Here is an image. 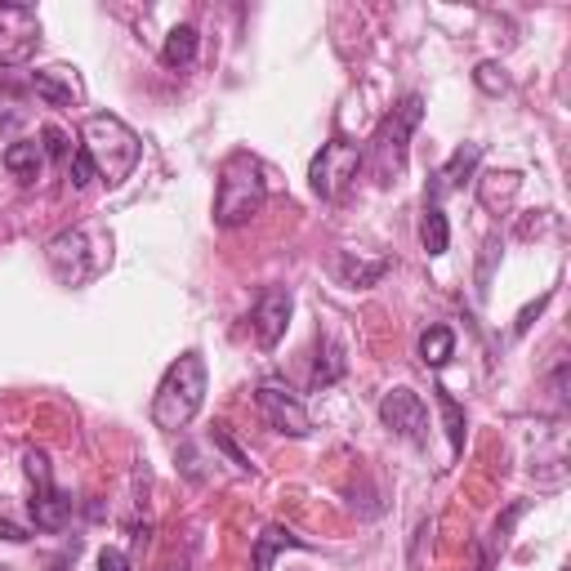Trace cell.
Returning a JSON list of instances; mask_svg holds the SVG:
<instances>
[{"instance_id": "cell-12", "label": "cell", "mask_w": 571, "mask_h": 571, "mask_svg": "<svg viewBox=\"0 0 571 571\" xmlns=\"http://www.w3.org/2000/svg\"><path fill=\"white\" fill-rule=\"evenodd\" d=\"M32 94L49 108H71L81 99V86H77V71L71 67H45V71H32Z\"/></svg>"}, {"instance_id": "cell-22", "label": "cell", "mask_w": 571, "mask_h": 571, "mask_svg": "<svg viewBox=\"0 0 571 571\" xmlns=\"http://www.w3.org/2000/svg\"><path fill=\"white\" fill-rule=\"evenodd\" d=\"M210 438H214V447H220V451H224V456H228V460H233V464H237L242 473L250 469V456H246V451H242V447L233 443V434H228L224 424H214V428H210Z\"/></svg>"}, {"instance_id": "cell-24", "label": "cell", "mask_w": 571, "mask_h": 571, "mask_svg": "<svg viewBox=\"0 0 571 571\" xmlns=\"http://www.w3.org/2000/svg\"><path fill=\"white\" fill-rule=\"evenodd\" d=\"M41 138H45V153H49V157L71 161V143H67V134H63L58 125H45V130H41Z\"/></svg>"}, {"instance_id": "cell-9", "label": "cell", "mask_w": 571, "mask_h": 571, "mask_svg": "<svg viewBox=\"0 0 571 571\" xmlns=\"http://www.w3.org/2000/svg\"><path fill=\"white\" fill-rule=\"evenodd\" d=\"M380 419L393 428L398 438H406V443H424L428 411H424L419 393H411V389H393V393L380 402Z\"/></svg>"}, {"instance_id": "cell-19", "label": "cell", "mask_w": 571, "mask_h": 571, "mask_svg": "<svg viewBox=\"0 0 571 571\" xmlns=\"http://www.w3.org/2000/svg\"><path fill=\"white\" fill-rule=\"evenodd\" d=\"M451 352H456L451 326H428V331L419 335V362H424V367H447Z\"/></svg>"}, {"instance_id": "cell-5", "label": "cell", "mask_w": 571, "mask_h": 571, "mask_svg": "<svg viewBox=\"0 0 571 571\" xmlns=\"http://www.w3.org/2000/svg\"><path fill=\"white\" fill-rule=\"evenodd\" d=\"M357 170H362V148H357L352 138L335 134L331 143H322V153L313 157V170H309V183L322 201H335L344 197V188L357 179Z\"/></svg>"}, {"instance_id": "cell-8", "label": "cell", "mask_w": 571, "mask_h": 571, "mask_svg": "<svg viewBox=\"0 0 571 571\" xmlns=\"http://www.w3.org/2000/svg\"><path fill=\"white\" fill-rule=\"evenodd\" d=\"M264 419L277 428V434H291V438H309L313 434V419L304 411V402L291 393V389H281V384H259L255 393Z\"/></svg>"}, {"instance_id": "cell-4", "label": "cell", "mask_w": 571, "mask_h": 571, "mask_svg": "<svg viewBox=\"0 0 571 571\" xmlns=\"http://www.w3.org/2000/svg\"><path fill=\"white\" fill-rule=\"evenodd\" d=\"M419 116H424L419 94H406V99L384 116V125H380V134H376V148H371L376 175H380L384 183L402 175V166H406V138H411V130L419 125Z\"/></svg>"}, {"instance_id": "cell-1", "label": "cell", "mask_w": 571, "mask_h": 571, "mask_svg": "<svg viewBox=\"0 0 571 571\" xmlns=\"http://www.w3.org/2000/svg\"><path fill=\"white\" fill-rule=\"evenodd\" d=\"M81 148H86V157L94 161V175H103V183H112V188L125 183V179L134 175L138 157H143L138 134H134L121 116H108V112L86 116V125H81Z\"/></svg>"}, {"instance_id": "cell-6", "label": "cell", "mask_w": 571, "mask_h": 571, "mask_svg": "<svg viewBox=\"0 0 571 571\" xmlns=\"http://www.w3.org/2000/svg\"><path fill=\"white\" fill-rule=\"evenodd\" d=\"M45 259H49V268H54V277H58L63 286H86V281L103 268V255H94L86 228L58 233V237L45 246Z\"/></svg>"}, {"instance_id": "cell-29", "label": "cell", "mask_w": 571, "mask_h": 571, "mask_svg": "<svg viewBox=\"0 0 571 571\" xmlns=\"http://www.w3.org/2000/svg\"><path fill=\"white\" fill-rule=\"evenodd\" d=\"M58 571H63V567H58Z\"/></svg>"}, {"instance_id": "cell-2", "label": "cell", "mask_w": 571, "mask_h": 571, "mask_svg": "<svg viewBox=\"0 0 571 571\" xmlns=\"http://www.w3.org/2000/svg\"><path fill=\"white\" fill-rule=\"evenodd\" d=\"M268 201V179L259 157L250 153H233L220 170V192H214V224L220 228H242Z\"/></svg>"}, {"instance_id": "cell-20", "label": "cell", "mask_w": 571, "mask_h": 571, "mask_svg": "<svg viewBox=\"0 0 571 571\" xmlns=\"http://www.w3.org/2000/svg\"><path fill=\"white\" fill-rule=\"evenodd\" d=\"M344 348L335 344V339H326L322 348H317V362H313V384L322 389V384H335L339 376H344Z\"/></svg>"}, {"instance_id": "cell-3", "label": "cell", "mask_w": 571, "mask_h": 571, "mask_svg": "<svg viewBox=\"0 0 571 571\" xmlns=\"http://www.w3.org/2000/svg\"><path fill=\"white\" fill-rule=\"evenodd\" d=\"M201 402H205V362H201V352H183L166 371V380L153 398V424L166 428V434H179V428L192 424Z\"/></svg>"}, {"instance_id": "cell-10", "label": "cell", "mask_w": 571, "mask_h": 571, "mask_svg": "<svg viewBox=\"0 0 571 571\" xmlns=\"http://www.w3.org/2000/svg\"><path fill=\"white\" fill-rule=\"evenodd\" d=\"M286 322H291V291H286V286H268L250 313L259 348H277V339L286 335Z\"/></svg>"}, {"instance_id": "cell-14", "label": "cell", "mask_w": 571, "mask_h": 571, "mask_svg": "<svg viewBox=\"0 0 571 571\" xmlns=\"http://www.w3.org/2000/svg\"><path fill=\"white\" fill-rule=\"evenodd\" d=\"M5 170L19 179V183H36L45 175V143L36 138H14L5 148Z\"/></svg>"}, {"instance_id": "cell-25", "label": "cell", "mask_w": 571, "mask_h": 571, "mask_svg": "<svg viewBox=\"0 0 571 571\" xmlns=\"http://www.w3.org/2000/svg\"><path fill=\"white\" fill-rule=\"evenodd\" d=\"M473 81H478V90H486V94H505V77H500L495 63H482V67L473 71Z\"/></svg>"}, {"instance_id": "cell-28", "label": "cell", "mask_w": 571, "mask_h": 571, "mask_svg": "<svg viewBox=\"0 0 571 571\" xmlns=\"http://www.w3.org/2000/svg\"><path fill=\"white\" fill-rule=\"evenodd\" d=\"M0 540H14V545H23V540H27V531H23L19 523H10L5 514H0Z\"/></svg>"}, {"instance_id": "cell-11", "label": "cell", "mask_w": 571, "mask_h": 571, "mask_svg": "<svg viewBox=\"0 0 571 571\" xmlns=\"http://www.w3.org/2000/svg\"><path fill=\"white\" fill-rule=\"evenodd\" d=\"M478 161H482V143H464V148H456L451 161L434 175V183H428V201H438V197H447V192H460V188L473 179Z\"/></svg>"}, {"instance_id": "cell-15", "label": "cell", "mask_w": 571, "mask_h": 571, "mask_svg": "<svg viewBox=\"0 0 571 571\" xmlns=\"http://www.w3.org/2000/svg\"><path fill=\"white\" fill-rule=\"evenodd\" d=\"M419 242H424V250L428 255H447V246H451V224H447V214H443V205L438 201H424V220H419Z\"/></svg>"}, {"instance_id": "cell-21", "label": "cell", "mask_w": 571, "mask_h": 571, "mask_svg": "<svg viewBox=\"0 0 571 571\" xmlns=\"http://www.w3.org/2000/svg\"><path fill=\"white\" fill-rule=\"evenodd\" d=\"M434 398H438V411H443V419H447V438H451V451L460 456V451H464V411H460V402H456L447 389H434Z\"/></svg>"}, {"instance_id": "cell-13", "label": "cell", "mask_w": 571, "mask_h": 571, "mask_svg": "<svg viewBox=\"0 0 571 571\" xmlns=\"http://www.w3.org/2000/svg\"><path fill=\"white\" fill-rule=\"evenodd\" d=\"M32 518H36L41 531H63V527L71 523V495L58 491L54 482L36 486V495H32Z\"/></svg>"}, {"instance_id": "cell-27", "label": "cell", "mask_w": 571, "mask_h": 571, "mask_svg": "<svg viewBox=\"0 0 571 571\" xmlns=\"http://www.w3.org/2000/svg\"><path fill=\"white\" fill-rule=\"evenodd\" d=\"M99 571H134V567H130V558L121 549H103L99 553Z\"/></svg>"}, {"instance_id": "cell-23", "label": "cell", "mask_w": 571, "mask_h": 571, "mask_svg": "<svg viewBox=\"0 0 571 571\" xmlns=\"http://www.w3.org/2000/svg\"><path fill=\"white\" fill-rule=\"evenodd\" d=\"M67 179H71V188H90V179H94V161L86 157V148L71 153V161H67Z\"/></svg>"}, {"instance_id": "cell-7", "label": "cell", "mask_w": 571, "mask_h": 571, "mask_svg": "<svg viewBox=\"0 0 571 571\" xmlns=\"http://www.w3.org/2000/svg\"><path fill=\"white\" fill-rule=\"evenodd\" d=\"M41 45V19L27 5H0V63L19 67Z\"/></svg>"}, {"instance_id": "cell-17", "label": "cell", "mask_w": 571, "mask_h": 571, "mask_svg": "<svg viewBox=\"0 0 571 571\" xmlns=\"http://www.w3.org/2000/svg\"><path fill=\"white\" fill-rule=\"evenodd\" d=\"M197 45H201L197 27H188V23H183V27H175V32L166 36V45H161V63L183 71V67H192V63H197Z\"/></svg>"}, {"instance_id": "cell-18", "label": "cell", "mask_w": 571, "mask_h": 571, "mask_svg": "<svg viewBox=\"0 0 571 571\" xmlns=\"http://www.w3.org/2000/svg\"><path fill=\"white\" fill-rule=\"evenodd\" d=\"M335 268H339V277H344L348 286H376V281L389 272V259H362V255L344 250Z\"/></svg>"}, {"instance_id": "cell-16", "label": "cell", "mask_w": 571, "mask_h": 571, "mask_svg": "<svg viewBox=\"0 0 571 571\" xmlns=\"http://www.w3.org/2000/svg\"><path fill=\"white\" fill-rule=\"evenodd\" d=\"M281 549H309V540H300L295 531H286V527H264L259 540H255V571H272V558Z\"/></svg>"}, {"instance_id": "cell-26", "label": "cell", "mask_w": 571, "mask_h": 571, "mask_svg": "<svg viewBox=\"0 0 571 571\" xmlns=\"http://www.w3.org/2000/svg\"><path fill=\"white\" fill-rule=\"evenodd\" d=\"M549 300H553V291H545V295H540L536 304H527V309L518 313V322H514V335H527V331H531V322H536V317L545 313V304H549Z\"/></svg>"}]
</instances>
